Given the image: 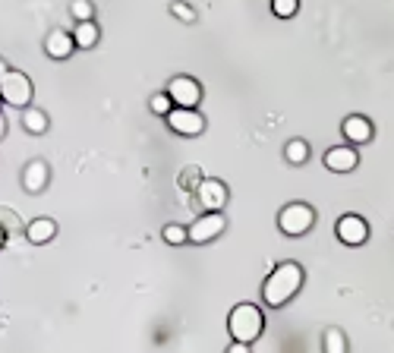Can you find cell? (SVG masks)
<instances>
[{
    "label": "cell",
    "instance_id": "cell-30",
    "mask_svg": "<svg viewBox=\"0 0 394 353\" xmlns=\"http://www.w3.org/2000/svg\"><path fill=\"white\" fill-rule=\"evenodd\" d=\"M0 108H3V95H0Z\"/></svg>",
    "mask_w": 394,
    "mask_h": 353
},
{
    "label": "cell",
    "instance_id": "cell-4",
    "mask_svg": "<svg viewBox=\"0 0 394 353\" xmlns=\"http://www.w3.org/2000/svg\"><path fill=\"white\" fill-rule=\"evenodd\" d=\"M32 79H28L26 73H19V69H10L3 79H0V95H3V104H10V108H28V101H32Z\"/></svg>",
    "mask_w": 394,
    "mask_h": 353
},
{
    "label": "cell",
    "instance_id": "cell-1",
    "mask_svg": "<svg viewBox=\"0 0 394 353\" xmlns=\"http://www.w3.org/2000/svg\"><path fill=\"white\" fill-rule=\"evenodd\" d=\"M299 287H303V268L297 262H281L262 284V299H265V306L281 309L284 303H290L297 297Z\"/></svg>",
    "mask_w": 394,
    "mask_h": 353
},
{
    "label": "cell",
    "instance_id": "cell-17",
    "mask_svg": "<svg viewBox=\"0 0 394 353\" xmlns=\"http://www.w3.org/2000/svg\"><path fill=\"white\" fill-rule=\"evenodd\" d=\"M205 176H202V167H199V164H186L183 170H180V190L183 192H196L199 190V183H202Z\"/></svg>",
    "mask_w": 394,
    "mask_h": 353
},
{
    "label": "cell",
    "instance_id": "cell-15",
    "mask_svg": "<svg viewBox=\"0 0 394 353\" xmlns=\"http://www.w3.org/2000/svg\"><path fill=\"white\" fill-rule=\"evenodd\" d=\"M73 38H76V48H79V51H89V48H95V44H98L101 32H98L95 19H85V22H76Z\"/></svg>",
    "mask_w": 394,
    "mask_h": 353
},
{
    "label": "cell",
    "instance_id": "cell-13",
    "mask_svg": "<svg viewBox=\"0 0 394 353\" xmlns=\"http://www.w3.org/2000/svg\"><path fill=\"white\" fill-rule=\"evenodd\" d=\"M44 51H48V57H54V60H67V57L76 51V38H73V32L54 28V32H51L48 38H44Z\"/></svg>",
    "mask_w": 394,
    "mask_h": 353
},
{
    "label": "cell",
    "instance_id": "cell-23",
    "mask_svg": "<svg viewBox=\"0 0 394 353\" xmlns=\"http://www.w3.org/2000/svg\"><path fill=\"white\" fill-rule=\"evenodd\" d=\"M0 227L7 233H19V231H26V224L19 221V215L16 211H10V208H0Z\"/></svg>",
    "mask_w": 394,
    "mask_h": 353
},
{
    "label": "cell",
    "instance_id": "cell-8",
    "mask_svg": "<svg viewBox=\"0 0 394 353\" xmlns=\"http://www.w3.org/2000/svg\"><path fill=\"white\" fill-rule=\"evenodd\" d=\"M196 199H199V205H202L205 211H224L231 192H227V186L221 183V180H215V176H205L202 183H199V190H196Z\"/></svg>",
    "mask_w": 394,
    "mask_h": 353
},
{
    "label": "cell",
    "instance_id": "cell-22",
    "mask_svg": "<svg viewBox=\"0 0 394 353\" xmlns=\"http://www.w3.org/2000/svg\"><path fill=\"white\" fill-rule=\"evenodd\" d=\"M69 13H73L76 22H85L95 16V3H92V0H73V3H69Z\"/></svg>",
    "mask_w": 394,
    "mask_h": 353
},
{
    "label": "cell",
    "instance_id": "cell-2",
    "mask_svg": "<svg viewBox=\"0 0 394 353\" xmlns=\"http://www.w3.org/2000/svg\"><path fill=\"white\" fill-rule=\"evenodd\" d=\"M227 328H231L233 340H243V344H252V340L262 338L265 331V315L256 303H237L231 309V319H227Z\"/></svg>",
    "mask_w": 394,
    "mask_h": 353
},
{
    "label": "cell",
    "instance_id": "cell-14",
    "mask_svg": "<svg viewBox=\"0 0 394 353\" xmlns=\"http://www.w3.org/2000/svg\"><path fill=\"white\" fill-rule=\"evenodd\" d=\"M26 237L28 243L41 246V243H51L57 237V221L54 217H35L32 224H26Z\"/></svg>",
    "mask_w": 394,
    "mask_h": 353
},
{
    "label": "cell",
    "instance_id": "cell-19",
    "mask_svg": "<svg viewBox=\"0 0 394 353\" xmlns=\"http://www.w3.org/2000/svg\"><path fill=\"white\" fill-rule=\"evenodd\" d=\"M322 347H325V353H347V338L340 328H328L325 338H322Z\"/></svg>",
    "mask_w": 394,
    "mask_h": 353
},
{
    "label": "cell",
    "instance_id": "cell-25",
    "mask_svg": "<svg viewBox=\"0 0 394 353\" xmlns=\"http://www.w3.org/2000/svg\"><path fill=\"white\" fill-rule=\"evenodd\" d=\"M170 13L177 16V19H183V22H196V10L186 7V3H180V0H174V3H170Z\"/></svg>",
    "mask_w": 394,
    "mask_h": 353
},
{
    "label": "cell",
    "instance_id": "cell-18",
    "mask_svg": "<svg viewBox=\"0 0 394 353\" xmlns=\"http://www.w3.org/2000/svg\"><path fill=\"white\" fill-rule=\"evenodd\" d=\"M284 158L290 164H306L309 161V142H306V139H290V142L284 145Z\"/></svg>",
    "mask_w": 394,
    "mask_h": 353
},
{
    "label": "cell",
    "instance_id": "cell-26",
    "mask_svg": "<svg viewBox=\"0 0 394 353\" xmlns=\"http://www.w3.org/2000/svg\"><path fill=\"white\" fill-rule=\"evenodd\" d=\"M231 353H249V344H243V340H233V344H231Z\"/></svg>",
    "mask_w": 394,
    "mask_h": 353
},
{
    "label": "cell",
    "instance_id": "cell-29",
    "mask_svg": "<svg viewBox=\"0 0 394 353\" xmlns=\"http://www.w3.org/2000/svg\"><path fill=\"white\" fill-rule=\"evenodd\" d=\"M3 243H7V231L0 227V249H3Z\"/></svg>",
    "mask_w": 394,
    "mask_h": 353
},
{
    "label": "cell",
    "instance_id": "cell-24",
    "mask_svg": "<svg viewBox=\"0 0 394 353\" xmlns=\"http://www.w3.org/2000/svg\"><path fill=\"white\" fill-rule=\"evenodd\" d=\"M297 10H299V0H272V13L281 16V19L297 16Z\"/></svg>",
    "mask_w": 394,
    "mask_h": 353
},
{
    "label": "cell",
    "instance_id": "cell-27",
    "mask_svg": "<svg viewBox=\"0 0 394 353\" xmlns=\"http://www.w3.org/2000/svg\"><path fill=\"white\" fill-rule=\"evenodd\" d=\"M7 126H10V123H7V117L0 114V142H3V139H7Z\"/></svg>",
    "mask_w": 394,
    "mask_h": 353
},
{
    "label": "cell",
    "instance_id": "cell-5",
    "mask_svg": "<svg viewBox=\"0 0 394 353\" xmlns=\"http://www.w3.org/2000/svg\"><path fill=\"white\" fill-rule=\"evenodd\" d=\"M227 227V217L221 211H205L202 217H196L190 224V243H211L215 237H221Z\"/></svg>",
    "mask_w": 394,
    "mask_h": 353
},
{
    "label": "cell",
    "instance_id": "cell-11",
    "mask_svg": "<svg viewBox=\"0 0 394 353\" xmlns=\"http://www.w3.org/2000/svg\"><path fill=\"white\" fill-rule=\"evenodd\" d=\"M340 133H344V139H347L350 145H366V142H372L375 126H372V120H369V117L350 114V117L344 120V126H340Z\"/></svg>",
    "mask_w": 394,
    "mask_h": 353
},
{
    "label": "cell",
    "instance_id": "cell-28",
    "mask_svg": "<svg viewBox=\"0 0 394 353\" xmlns=\"http://www.w3.org/2000/svg\"><path fill=\"white\" fill-rule=\"evenodd\" d=\"M10 73V67H7V60H3V57H0V79H3V76Z\"/></svg>",
    "mask_w": 394,
    "mask_h": 353
},
{
    "label": "cell",
    "instance_id": "cell-7",
    "mask_svg": "<svg viewBox=\"0 0 394 353\" xmlns=\"http://www.w3.org/2000/svg\"><path fill=\"white\" fill-rule=\"evenodd\" d=\"M167 126L174 133H180V136H199L205 129V117L196 108H177L174 104V110L167 114Z\"/></svg>",
    "mask_w": 394,
    "mask_h": 353
},
{
    "label": "cell",
    "instance_id": "cell-16",
    "mask_svg": "<svg viewBox=\"0 0 394 353\" xmlns=\"http://www.w3.org/2000/svg\"><path fill=\"white\" fill-rule=\"evenodd\" d=\"M22 126H26V133H32V136H41V133H48V114L41 108H22Z\"/></svg>",
    "mask_w": 394,
    "mask_h": 353
},
{
    "label": "cell",
    "instance_id": "cell-6",
    "mask_svg": "<svg viewBox=\"0 0 394 353\" xmlns=\"http://www.w3.org/2000/svg\"><path fill=\"white\" fill-rule=\"evenodd\" d=\"M167 95L174 98L177 108H199L202 101V85H199L192 76H174L167 82Z\"/></svg>",
    "mask_w": 394,
    "mask_h": 353
},
{
    "label": "cell",
    "instance_id": "cell-21",
    "mask_svg": "<svg viewBox=\"0 0 394 353\" xmlns=\"http://www.w3.org/2000/svg\"><path fill=\"white\" fill-rule=\"evenodd\" d=\"M149 108H151V114H158V117H167L170 110H174V98H170L167 92H158V95H151Z\"/></svg>",
    "mask_w": 394,
    "mask_h": 353
},
{
    "label": "cell",
    "instance_id": "cell-3",
    "mask_svg": "<svg viewBox=\"0 0 394 353\" xmlns=\"http://www.w3.org/2000/svg\"><path fill=\"white\" fill-rule=\"evenodd\" d=\"M313 224H315V211H313V205H306V202L284 205L278 215V227L287 237H303V233L313 231Z\"/></svg>",
    "mask_w": 394,
    "mask_h": 353
},
{
    "label": "cell",
    "instance_id": "cell-20",
    "mask_svg": "<svg viewBox=\"0 0 394 353\" xmlns=\"http://www.w3.org/2000/svg\"><path fill=\"white\" fill-rule=\"evenodd\" d=\"M161 237H164V243H170V246H183L186 240H190V227H183V224H167L161 231Z\"/></svg>",
    "mask_w": 394,
    "mask_h": 353
},
{
    "label": "cell",
    "instance_id": "cell-9",
    "mask_svg": "<svg viewBox=\"0 0 394 353\" xmlns=\"http://www.w3.org/2000/svg\"><path fill=\"white\" fill-rule=\"evenodd\" d=\"M334 233H338V240L344 246H363L369 240V224L360 215H344V217H338Z\"/></svg>",
    "mask_w": 394,
    "mask_h": 353
},
{
    "label": "cell",
    "instance_id": "cell-10",
    "mask_svg": "<svg viewBox=\"0 0 394 353\" xmlns=\"http://www.w3.org/2000/svg\"><path fill=\"white\" fill-rule=\"evenodd\" d=\"M356 164H360L356 145H334L325 151V167L334 174H350V170H356Z\"/></svg>",
    "mask_w": 394,
    "mask_h": 353
},
{
    "label": "cell",
    "instance_id": "cell-12",
    "mask_svg": "<svg viewBox=\"0 0 394 353\" xmlns=\"http://www.w3.org/2000/svg\"><path fill=\"white\" fill-rule=\"evenodd\" d=\"M48 180H51V170H48V164L41 161V158L28 161L26 170H22V190L32 192V196H38V192L48 186Z\"/></svg>",
    "mask_w": 394,
    "mask_h": 353
}]
</instances>
